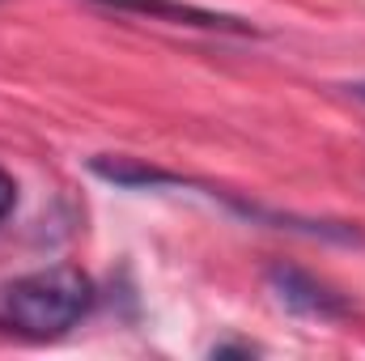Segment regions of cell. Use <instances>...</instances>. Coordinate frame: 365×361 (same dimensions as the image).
Wrapping results in <instances>:
<instances>
[{"mask_svg":"<svg viewBox=\"0 0 365 361\" xmlns=\"http://www.w3.org/2000/svg\"><path fill=\"white\" fill-rule=\"evenodd\" d=\"M268 289L289 315H302V319L331 323V319H344L353 310L344 293H336L327 280H319L306 268H293V264H272L268 268Z\"/></svg>","mask_w":365,"mask_h":361,"instance_id":"cell-2","label":"cell"},{"mask_svg":"<svg viewBox=\"0 0 365 361\" xmlns=\"http://www.w3.org/2000/svg\"><path fill=\"white\" fill-rule=\"evenodd\" d=\"M98 306V285L77 264H47L0 280V336L60 340Z\"/></svg>","mask_w":365,"mask_h":361,"instance_id":"cell-1","label":"cell"},{"mask_svg":"<svg viewBox=\"0 0 365 361\" xmlns=\"http://www.w3.org/2000/svg\"><path fill=\"white\" fill-rule=\"evenodd\" d=\"M349 90H353V98H361V102H365V81H357V86H349Z\"/></svg>","mask_w":365,"mask_h":361,"instance_id":"cell-7","label":"cell"},{"mask_svg":"<svg viewBox=\"0 0 365 361\" xmlns=\"http://www.w3.org/2000/svg\"><path fill=\"white\" fill-rule=\"evenodd\" d=\"M90 4L115 9V13H136V17L166 21V26L217 30V34H255V26H251V21H242V17H234V13H217V9L191 4V0H90Z\"/></svg>","mask_w":365,"mask_h":361,"instance_id":"cell-3","label":"cell"},{"mask_svg":"<svg viewBox=\"0 0 365 361\" xmlns=\"http://www.w3.org/2000/svg\"><path fill=\"white\" fill-rule=\"evenodd\" d=\"M225 353H259V345H251V340H225V345H212V357H225Z\"/></svg>","mask_w":365,"mask_h":361,"instance_id":"cell-6","label":"cell"},{"mask_svg":"<svg viewBox=\"0 0 365 361\" xmlns=\"http://www.w3.org/2000/svg\"><path fill=\"white\" fill-rule=\"evenodd\" d=\"M90 171L98 179L115 183V187H175L182 183L179 175H170V171H162V166H153V162H145V158H128V153H98L90 162Z\"/></svg>","mask_w":365,"mask_h":361,"instance_id":"cell-4","label":"cell"},{"mask_svg":"<svg viewBox=\"0 0 365 361\" xmlns=\"http://www.w3.org/2000/svg\"><path fill=\"white\" fill-rule=\"evenodd\" d=\"M13 204H17V183H13L9 171H0V221L13 213Z\"/></svg>","mask_w":365,"mask_h":361,"instance_id":"cell-5","label":"cell"}]
</instances>
